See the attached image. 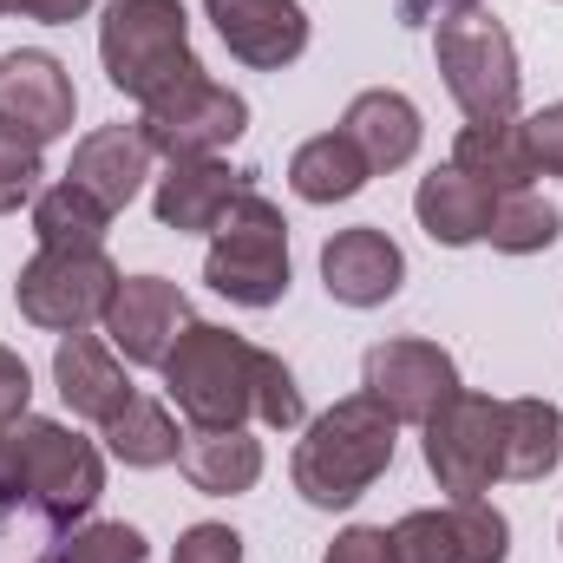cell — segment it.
Segmentation results:
<instances>
[{"mask_svg": "<svg viewBox=\"0 0 563 563\" xmlns=\"http://www.w3.org/2000/svg\"><path fill=\"white\" fill-rule=\"evenodd\" d=\"M394 439H400V420L374 394L334 400L321 420L301 432V445H295V465H288L295 472V492L314 511H347L394 465Z\"/></svg>", "mask_w": 563, "mask_h": 563, "instance_id": "6da1fadb", "label": "cell"}, {"mask_svg": "<svg viewBox=\"0 0 563 563\" xmlns=\"http://www.w3.org/2000/svg\"><path fill=\"white\" fill-rule=\"evenodd\" d=\"M99 59H106V79L139 106L164 99L190 73H203L190 53L184 0H112L99 20Z\"/></svg>", "mask_w": 563, "mask_h": 563, "instance_id": "7a4b0ae2", "label": "cell"}, {"mask_svg": "<svg viewBox=\"0 0 563 563\" xmlns=\"http://www.w3.org/2000/svg\"><path fill=\"white\" fill-rule=\"evenodd\" d=\"M7 492L26 498L46 525H73L106 492V459L92 439L66 432L59 420H13L7 426Z\"/></svg>", "mask_w": 563, "mask_h": 563, "instance_id": "3957f363", "label": "cell"}, {"mask_svg": "<svg viewBox=\"0 0 563 563\" xmlns=\"http://www.w3.org/2000/svg\"><path fill=\"white\" fill-rule=\"evenodd\" d=\"M256 354L243 334L217 321H190L164 354V394L190 426H243L256 420Z\"/></svg>", "mask_w": 563, "mask_h": 563, "instance_id": "277c9868", "label": "cell"}, {"mask_svg": "<svg viewBox=\"0 0 563 563\" xmlns=\"http://www.w3.org/2000/svg\"><path fill=\"white\" fill-rule=\"evenodd\" d=\"M203 282L217 295H230L236 308H276L288 295V223L269 197L243 190L223 223L210 230V256H203Z\"/></svg>", "mask_w": 563, "mask_h": 563, "instance_id": "5b68a950", "label": "cell"}, {"mask_svg": "<svg viewBox=\"0 0 563 563\" xmlns=\"http://www.w3.org/2000/svg\"><path fill=\"white\" fill-rule=\"evenodd\" d=\"M432 59H439L445 92L459 99V112H465L472 125L518 112V86H525L518 46H511V33H505L485 7H465V13H452V20H439Z\"/></svg>", "mask_w": 563, "mask_h": 563, "instance_id": "8992f818", "label": "cell"}, {"mask_svg": "<svg viewBox=\"0 0 563 563\" xmlns=\"http://www.w3.org/2000/svg\"><path fill=\"white\" fill-rule=\"evenodd\" d=\"M119 282L125 276L112 269L106 250H40L13 282V301L46 334H86L92 321H106Z\"/></svg>", "mask_w": 563, "mask_h": 563, "instance_id": "52a82bcc", "label": "cell"}, {"mask_svg": "<svg viewBox=\"0 0 563 563\" xmlns=\"http://www.w3.org/2000/svg\"><path fill=\"white\" fill-rule=\"evenodd\" d=\"M426 472L452 498H485L492 478H505V400L459 387L426 420Z\"/></svg>", "mask_w": 563, "mask_h": 563, "instance_id": "ba28073f", "label": "cell"}, {"mask_svg": "<svg viewBox=\"0 0 563 563\" xmlns=\"http://www.w3.org/2000/svg\"><path fill=\"white\" fill-rule=\"evenodd\" d=\"M144 144L157 151V157H217L223 144H236L250 132V106L230 92V86H217L210 73H190L184 86H170L164 99H151L139 119Z\"/></svg>", "mask_w": 563, "mask_h": 563, "instance_id": "9c48e42d", "label": "cell"}, {"mask_svg": "<svg viewBox=\"0 0 563 563\" xmlns=\"http://www.w3.org/2000/svg\"><path fill=\"white\" fill-rule=\"evenodd\" d=\"M394 563H505L511 525L485 498H452L445 511H407L394 531Z\"/></svg>", "mask_w": 563, "mask_h": 563, "instance_id": "30bf717a", "label": "cell"}, {"mask_svg": "<svg viewBox=\"0 0 563 563\" xmlns=\"http://www.w3.org/2000/svg\"><path fill=\"white\" fill-rule=\"evenodd\" d=\"M361 387L394 413L400 426H426L452 394H459V361L439 347V341H420V334H400V341H380L367 347V367H361Z\"/></svg>", "mask_w": 563, "mask_h": 563, "instance_id": "8fae6325", "label": "cell"}, {"mask_svg": "<svg viewBox=\"0 0 563 563\" xmlns=\"http://www.w3.org/2000/svg\"><path fill=\"white\" fill-rule=\"evenodd\" d=\"M73 106H79L73 73L53 53L13 46L0 59V125L7 132H20V139H33V144H53L73 132Z\"/></svg>", "mask_w": 563, "mask_h": 563, "instance_id": "7c38bea8", "label": "cell"}, {"mask_svg": "<svg viewBox=\"0 0 563 563\" xmlns=\"http://www.w3.org/2000/svg\"><path fill=\"white\" fill-rule=\"evenodd\" d=\"M190 328V301L184 288L164 276H125L112 308H106V334H112V354H125L132 367H164L170 341Z\"/></svg>", "mask_w": 563, "mask_h": 563, "instance_id": "4fadbf2b", "label": "cell"}, {"mask_svg": "<svg viewBox=\"0 0 563 563\" xmlns=\"http://www.w3.org/2000/svg\"><path fill=\"white\" fill-rule=\"evenodd\" d=\"M203 13H210L217 40L256 73H282V66H295L308 53L301 0H203Z\"/></svg>", "mask_w": 563, "mask_h": 563, "instance_id": "5bb4252c", "label": "cell"}, {"mask_svg": "<svg viewBox=\"0 0 563 563\" xmlns=\"http://www.w3.org/2000/svg\"><path fill=\"white\" fill-rule=\"evenodd\" d=\"M256 170H230L223 157H177L164 177H157V190H151V210H157V223L164 230H177V236H210L217 223H223V210L243 197V190H256L250 184Z\"/></svg>", "mask_w": 563, "mask_h": 563, "instance_id": "9a60e30c", "label": "cell"}, {"mask_svg": "<svg viewBox=\"0 0 563 563\" xmlns=\"http://www.w3.org/2000/svg\"><path fill=\"white\" fill-rule=\"evenodd\" d=\"M321 282H328V295L347 301V308H380V301L400 295L407 256H400V243H394L387 230L354 223V230H341V236L321 243Z\"/></svg>", "mask_w": 563, "mask_h": 563, "instance_id": "2e32d148", "label": "cell"}, {"mask_svg": "<svg viewBox=\"0 0 563 563\" xmlns=\"http://www.w3.org/2000/svg\"><path fill=\"white\" fill-rule=\"evenodd\" d=\"M151 157H157V151L144 144L139 125H99V132H86V139H79V151H73V170H66V177H73L79 190H92V197L119 217V210H125V203L144 190Z\"/></svg>", "mask_w": 563, "mask_h": 563, "instance_id": "e0dca14e", "label": "cell"}, {"mask_svg": "<svg viewBox=\"0 0 563 563\" xmlns=\"http://www.w3.org/2000/svg\"><path fill=\"white\" fill-rule=\"evenodd\" d=\"M53 387H59V400L79 413V420L106 426L139 387L125 380V367H119V354L99 341V334H66L59 341V354H53Z\"/></svg>", "mask_w": 563, "mask_h": 563, "instance_id": "ac0fdd59", "label": "cell"}, {"mask_svg": "<svg viewBox=\"0 0 563 563\" xmlns=\"http://www.w3.org/2000/svg\"><path fill=\"white\" fill-rule=\"evenodd\" d=\"M177 472L203 498H236L263 478V439H250L243 426H190L177 445Z\"/></svg>", "mask_w": 563, "mask_h": 563, "instance_id": "d6986e66", "label": "cell"}, {"mask_svg": "<svg viewBox=\"0 0 563 563\" xmlns=\"http://www.w3.org/2000/svg\"><path fill=\"white\" fill-rule=\"evenodd\" d=\"M492 190L478 184V177H465L459 164H445V170H432L420 177V190H413V217H420V230L432 243H445V250H465V243H485V230H492Z\"/></svg>", "mask_w": 563, "mask_h": 563, "instance_id": "ffe728a7", "label": "cell"}, {"mask_svg": "<svg viewBox=\"0 0 563 563\" xmlns=\"http://www.w3.org/2000/svg\"><path fill=\"white\" fill-rule=\"evenodd\" d=\"M341 139L367 157V170H400V164L420 151V106H413L407 92L374 86V92H361V99L347 106Z\"/></svg>", "mask_w": 563, "mask_h": 563, "instance_id": "44dd1931", "label": "cell"}, {"mask_svg": "<svg viewBox=\"0 0 563 563\" xmlns=\"http://www.w3.org/2000/svg\"><path fill=\"white\" fill-rule=\"evenodd\" d=\"M452 164H459L465 177H478L492 197H505V190H531V177H538L531 144H525V125H518V119H478V125H465L459 144H452Z\"/></svg>", "mask_w": 563, "mask_h": 563, "instance_id": "7402d4cb", "label": "cell"}, {"mask_svg": "<svg viewBox=\"0 0 563 563\" xmlns=\"http://www.w3.org/2000/svg\"><path fill=\"white\" fill-rule=\"evenodd\" d=\"M367 177H374L367 157L341 139V132H321V139H308L288 157V190H295L301 203H347Z\"/></svg>", "mask_w": 563, "mask_h": 563, "instance_id": "603a6c76", "label": "cell"}, {"mask_svg": "<svg viewBox=\"0 0 563 563\" xmlns=\"http://www.w3.org/2000/svg\"><path fill=\"white\" fill-rule=\"evenodd\" d=\"M106 230H112V210L92 190H79L73 177L33 197V236H40V250H99Z\"/></svg>", "mask_w": 563, "mask_h": 563, "instance_id": "cb8c5ba5", "label": "cell"}, {"mask_svg": "<svg viewBox=\"0 0 563 563\" xmlns=\"http://www.w3.org/2000/svg\"><path fill=\"white\" fill-rule=\"evenodd\" d=\"M563 459V413L551 400H505V478H551Z\"/></svg>", "mask_w": 563, "mask_h": 563, "instance_id": "d4e9b609", "label": "cell"}, {"mask_svg": "<svg viewBox=\"0 0 563 563\" xmlns=\"http://www.w3.org/2000/svg\"><path fill=\"white\" fill-rule=\"evenodd\" d=\"M106 445H112V459H119V465L151 472V465H170V459H177L184 432H177V420H170V407H164V400L132 394V400L106 420Z\"/></svg>", "mask_w": 563, "mask_h": 563, "instance_id": "484cf974", "label": "cell"}, {"mask_svg": "<svg viewBox=\"0 0 563 563\" xmlns=\"http://www.w3.org/2000/svg\"><path fill=\"white\" fill-rule=\"evenodd\" d=\"M563 230L558 203H544L538 190H505L498 203H492V230H485V243L492 250H505V256H538V250H551Z\"/></svg>", "mask_w": 563, "mask_h": 563, "instance_id": "4316f807", "label": "cell"}, {"mask_svg": "<svg viewBox=\"0 0 563 563\" xmlns=\"http://www.w3.org/2000/svg\"><path fill=\"white\" fill-rule=\"evenodd\" d=\"M144 558H151V544L132 525H79L66 544H53L46 563H144Z\"/></svg>", "mask_w": 563, "mask_h": 563, "instance_id": "83f0119b", "label": "cell"}, {"mask_svg": "<svg viewBox=\"0 0 563 563\" xmlns=\"http://www.w3.org/2000/svg\"><path fill=\"white\" fill-rule=\"evenodd\" d=\"M40 177H46L40 170V144L0 125V217H13L20 203H33L40 197Z\"/></svg>", "mask_w": 563, "mask_h": 563, "instance_id": "f1b7e54d", "label": "cell"}, {"mask_svg": "<svg viewBox=\"0 0 563 563\" xmlns=\"http://www.w3.org/2000/svg\"><path fill=\"white\" fill-rule=\"evenodd\" d=\"M256 420L288 432V426H301V387H295V374L282 367V354H256Z\"/></svg>", "mask_w": 563, "mask_h": 563, "instance_id": "f546056e", "label": "cell"}, {"mask_svg": "<svg viewBox=\"0 0 563 563\" xmlns=\"http://www.w3.org/2000/svg\"><path fill=\"white\" fill-rule=\"evenodd\" d=\"M170 563H243V538L230 525H190L177 538V558Z\"/></svg>", "mask_w": 563, "mask_h": 563, "instance_id": "4dcf8cb0", "label": "cell"}, {"mask_svg": "<svg viewBox=\"0 0 563 563\" xmlns=\"http://www.w3.org/2000/svg\"><path fill=\"white\" fill-rule=\"evenodd\" d=\"M525 144H531L538 177H563V106L531 112V119H525Z\"/></svg>", "mask_w": 563, "mask_h": 563, "instance_id": "1f68e13d", "label": "cell"}, {"mask_svg": "<svg viewBox=\"0 0 563 563\" xmlns=\"http://www.w3.org/2000/svg\"><path fill=\"white\" fill-rule=\"evenodd\" d=\"M321 563H394V538H387L380 525H354V531H341V538L328 544Z\"/></svg>", "mask_w": 563, "mask_h": 563, "instance_id": "d6a6232c", "label": "cell"}, {"mask_svg": "<svg viewBox=\"0 0 563 563\" xmlns=\"http://www.w3.org/2000/svg\"><path fill=\"white\" fill-rule=\"evenodd\" d=\"M26 400H33V374L13 347H0V426L26 420Z\"/></svg>", "mask_w": 563, "mask_h": 563, "instance_id": "836d02e7", "label": "cell"}, {"mask_svg": "<svg viewBox=\"0 0 563 563\" xmlns=\"http://www.w3.org/2000/svg\"><path fill=\"white\" fill-rule=\"evenodd\" d=\"M92 0H7V13H26V20H46V26H66L79 20Z\"/></svg>", "mask_w": 563, "mask_h": 563, "instance_id": "e575fe53", "label": "cell"}, {"mask_svg": "<svg viewBox=\"0 0 563 563\" xmlns=\"http://www.w3.org/2000/svg\"><path fill=\"white\" fill-rule=\"evenodd\" d=\"M465 7H478V0H400V20H452V13H465Z\"/></svg>", "mask_w": 563, "mask_h": 563, "instance_id": "d590c367", "label": "cell"}, {"mask_svg": "<svg viewBox=\"0 0 563 563\" xmlns=\"http://www.w3.org/2000/svg\"><path fill=\"white\" fill-rule=\"evenodd\" d=\"M0 505H13V492H7V426H0Z\"/></svg>", "mask_w": 563, "mask_h": 563, "instance_id": "8d00e7d4", "label": "cell"}, {"mask_svg": "<svg viewBox=\"0 0 563 563\" xmlns=\"http://www.w3.org/2000/svg\"><path fill=\"white\" fill-rule=\"evenodd\" d=\"M0 13H7V0H0Z\"/></svg>", "mask_w": 563, "mask_h": 563, "instance_id": "74e56055", "label": "cell"}]
</instances>
